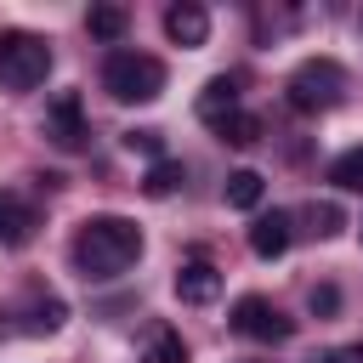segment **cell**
<instances>
[{"instance_id": "obj_8", "label": "cell", "mask_w": 363, "mask_h": 363, "mask_svg": "<svg viewBox=\"0 0 363 363\" xmlns=\"http://www.w3.org/2000/svg\"><path fill=\"white\" fill-rule=\"evenodd\" d=\"M193 113L210 125V130H221L227 119H238L244 108H238V79H227V74H216L204 91H199V102H193Z\"/></svg>"}, {"instance_id": "obj_11", "label": "cell", "mask_w": 363, "mask_h": 363, "mask_svg": "<svg viewBox=\"0 0 363 363\" xmlns=\"http://www.w3.org/2000/svg\"><path fill=\"white\" fill-rule=\"evenodd\" d=\"M164 34H170L176 45H204V40H210V11L193 6V0L170 6V11H164Z\"/></svg>"}, {"instance_id": "obj_21", "label": "cell", "mask_w": 363, "mask_h": 363, "mask_svg": "<svg viewBox=\"0 0 363 363\" xmlns=\"http://www.w3.org/2000/svg\"><path fill=\"white\" fill-rule=\"evenodd\" d=\"M335 306H340V295H335L329 284H318V289H312V312H335Z\"/></svg>"}, {"instance_id": "obj_5", "label": "cell", "mask_w": 363, "mask_h": 363, "mask_svg": "<svg viewBox=\"0 0 363 363\" xmlns=\"http://www.w3.org/2000/svg\"><path fill=\"white\" fill-rule=\"evenodd\" d=\"M233 329H238L244 340H289V335H295V323H289L267 295H244V301L233 306Z\"/></svg>"}, {"instance_id": "obj_6", "label": "cell", "mask_w": 363, "mask_h": 363, "mask_svg": "<svg viewBox=\"0 0 363 363\" xmlns=\"http://www.w3.org/2000/svg\"><path fill=\"white\" fill-rule=\"evenodd\" d=\"M45 136L57 142V147H85V136H91V125H85V102H79V91H57L51 96V108H45Z\"/></svg>"}, {"instance_id": "obj_22", "label": "cell", "mask_w": 363, "mask_h": 363, "mask_svg": "<svg viewBox=\"0 0 363 363\" xmlns=\"http://www.w3.org/2000/svg\"><path fill=\"white\" fill-rule=\"evenodd\" d=\"M318 363H363V346H335V352H323Z\"/></svg>"}, {"instance_id": "obj_2", "label": "cell", "mask_w": 363, "mask_h": 363, "mask_svg": "<svg viewBox=\"0 0 363 363\" xmlns=\"http://www.w3.org/2000/svg\"><path fill=\"white\" fill-rule=\"evenodd\" d=\"M102 91L113 102H153L164 91V62L147 51H108L102 62Z\"/></svg>"}, {"instance_id": "obj_9", "label": "cell", "mask_w": 363, "mask_h": 363, "mask_svg": "<svg viewBox=\"0 0 363 363\" xmlns=\"http://www.w3.org/2000/svg\"><path fill=\"white\" fill-rule=\"evenodd\" d=\"M221 295V267L210 261H182L176 267V301L182 306H210Z\"/></svg>"}, {"instance_id": "obj_12", "label": "cell", "mask_w": 363, "mask_h": 363, "mask_svg": "<svg viewBox=\"0 0 363 363\" xmlns=\"http://www.w3.org/2000/svg\"><path fill=\"white\" fill-rule=\"evenodd\" d=\"M142 363H187V340L170 323H153L147 340H142Z\"/></svg>"}, {"instance_id": "obj_19", "label": "cell", "mask_w": 363, "mask_h": 363, "mask_svg": "<svg viewBox=\"0 0 363 363\" xmlns=\"http://www.w3.org/2000/svg\"><path fill=\"white\" fill-rule=\"evenodd\" d=\"M125 147H130V153H147L153 164L164 159V136H159V130H125Z\"/></svg>"}, {"instance_id": "obj_4", "label": "cell", "mask_w": 363, "mask_h": 363, "mask_svg": "<svg viewBox=\"0 0 363 363\" xmlns=\"http://www.w3.org/2000/svg\"><path fill=\"white\" fill-rule=\"evenodd\" d=\"M51 74V45L28 28H6L0 34V91H34Z\"/></svg>"}, {"instance_id": "obj_14", "label": "cell", "mask_w": 363, "mask_h": 363, "mask_svg": "<svg viewBox=\"0 0 363 363\" xmlns=\"http://www.w3.org/2000/svg\"><path fill=\"white\" fill-rule=\"evenodd\" d=\"M62 318H68V306H62L57 295H34L28 312H23V329H28V335H57Z\"/></svg>"}, {"instance_id": "obj_7", "label": "cell", "mask_w": 363, "mask_h": 363, "mask_svg": "<svg viewBox=\"0 0 363 363\" xmlns=\"http://www.w3.org/2000/svg\"><path fill=\"white\" fill-rule=\"evenodd\" d=\"M34 233H40L34 199H23L17 187H0V244H6V250H23Z\"/></svg>"}, {"instance_id": "obj_20", "label": "cell", "mask_w": 363, "mask_h": 363, "mask_svg": "<svg viewBox=\"0 0 363 363\" xmlns=\"http://www.w3.org/2000/svg\"><path fill=\"white\" fill-rule=\"evenodd\" d=\"M312 221H318V233H340V210L335 204H312Z\"/></svg>"}, {"instance_id": "obj_15", "label": "cell", "mask_w": 363, "mask_h": 363, "mask_svg": "<svg viewBox=\"0 0 363 363\" xmlns=\"http://www.w3.org/2000/svg\"><path fill=\"white\" fill-rule=\"evenodd\" d=\"M85 28H91L96 40H108V45H113V40L130 28V11H125V6H91V11H85Z\"/></svg>"}, {"instance_id": "obj_3", "label": "cell", "mask_w": 363, "mask_h": 363, "mask_svg": "<svg viewBox=\"0 0 363 363\" xmlns=\"http://www.w3.org/2000/svg\"><path fill=\"white\" fill-rule=\"evenodd\" d=\"M284 96H289L295 113H323V108H335V102L346 96V68H340L335 57H306V62L284 79Z\"/></svg>"}, {"instance_id": "obj_17", "label": "cell", "mask_w": 363, "mask_h": 363, "mask_svg": "<svg viewBox=\"0 0 363 363\" xmlns=\"http://www.w3.org/2000/svg\"><path fill=\"white\" fill-rule=\"evenodd\" d=\"M329 182H335L340 193H363V147H346V153H335V164H329Z\"/></svg>"}, {"instance_id": "obj_13", "label": "cell", "mask_w": 363, "mask_h": 363, "mask_svg": "<svg viewBox=\"0 0 363 363\" xmlns=\"http://www.w3.org/2000/svg\"><path fill=\"white\" fill-rule=\"evenodd\" d=\"M221 199H227L233 210H255V204L267 199V182H261V170H233V176H227V187H221Z\"/></svg>"}, {"instance_id": "obj_1", "label": "cell", "mask_w": 363, "mask_h": 363, "mask_svg": "<svg viewBox=\"0 0 363 363\" xmlns=\"http://www.w3.org/2000/svg\"><path fill=\"white\" fill-rule=\"evenodd\" d=\"M136 255H142V227H136L130 216H91V221H79V233H74V267H79V278H91V284L125 278V272L136 267Z\"/></svg>"}, {"instance_id": "obj_18", "label": "cell", "mask_w": 363, "mask_h": 363, "mask_svg": "<svg viewBox=\"0 0 363 363\" xmlns=\"http://www.w3.org/2000/svg\"><path fill=\"white\" fill-rule=\"evenodd\" d=\"M221 142H233V147H255V142H261V119H255V113L227 119V125H221Z\"/></svg>"}, {"instance_id": "obj_16", "label": "cell", "mask_w": 363, "mask_h": 363, "mask_svg": "<svg viewBox=\"0 0 363 363\" xmlns=\"http://www.w3.org/2000/svg\"><path fill=\"white\" fill-rule=\"evenodd\" d=\"M182 182H187L182 159H159V164H153V170L142 176V193H147V199H170V193H176Z\"/></svg>"}, {"instance_id": "obj_10", "label": "cell", "mask_w": 363, "mask_h": 363, "mask_svg": "<svg viewBox=\"0 0 363 363\" xmlns=\"http://www.w3.org/2000/svg\"><path fill=\"white\" fill-rule=\"evenodd\" d=\"M289 238H295V221H289V210L255 216V227H250V250H255L261 261H278V255L289 250Z\"/></svg>"}]
</instances>
